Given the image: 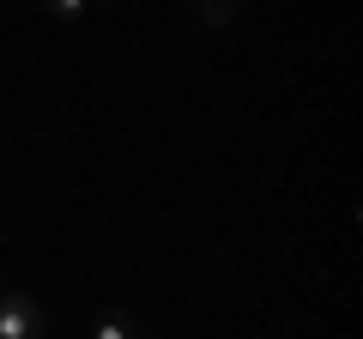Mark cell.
Masks as SVG:
<instances>
[{
	"label": "cell",
	"mask_w": 363,
	"mask_h": 339,
	"mask_svg": "<svg viewBox=\"0 0 363 339\" xmlns=\"http://www.w3.org/2000/svg\"><path fill=\"white\" fill-rule=\"evenodd\" d=\"M49 315L25 297V291H0V339H43Z\"/></svg>",
	"instance_id": "6da1fadb"
},
{
	"label": "cell",
	"mask_w": 363,
	"mask_h": 339,
	"mask_svg": "<svg viewBox=\"0 0 363 339\" xmlns=\"http://www.w3.org/2000/svg\"><path fill=\"white\" fill-rule=\"evenodd\" d=\"M242 13V0H194V18L200 25H230Z\"/></svg>",
	"instance_id": "7a4b0ae2"
},
{
	"label": "cell",
	"mask_w": 363,
	"mask_h": 339,
	"mask_svg": "<svg viewBox=\"0 0 363 339\" xmlns=\"http://www.w3.org/2000/svg\"><path fill=\"white\" fill-rule=\"evenodd\" d=\"M91 339H140V333H133V321H128V315H104V321L91 327Z\"/></svg>",
	"instance_id": "3957f363"
},
{
	"label": "cell",
	"mask_w": 363,
	"mask_h": 339,
	"mask_svg": "<svg viewBox=\"0 0 363 339\" xmlns=\"http://www.w3.org/2000/svg\"><path fill=\"white\" fill-rule=\"evenodd\" d=\"M85 6L91 0H43V13H55V18H85Z\"/></svg>",
	"instance_id": "277c9868"
}]
</instances>
